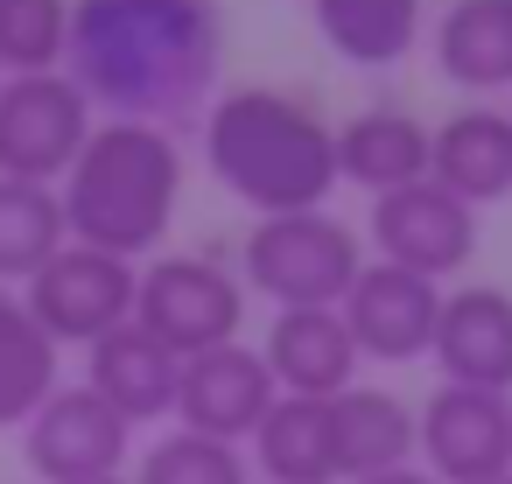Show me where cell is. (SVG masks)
<instances>
[{
    "mask_svg": "<svg viewBox=\"0 0 512 484\" xmlns=\"http://www.w3.org/2000/svg\"><path fill=\"white\" fill-rule=\"evenodd\" d=\"M225 8L218 0H71L64 71L99 120L183 127L218 99Z\"/></svg>",
    "mask_w": 512,
    "mask_h": 484,
    "instance_id": "obj_1",
    "label": "cell"
},
{
    "mask_svg": "<svg viewBox=\"0 0 512 484\" xmlns=\"http://www.w3.org/2000/svg\"><path fill=\"white\" fill-rule=\"evenodd\" d=\"M197 141H204V169L253 218L323 211V197L337 190V120H323V106L302 92L232 85L204 106Z\"/></svg>",
    "mask_w": 512,
    "mask_h": 484,
    "instance_id": "obj_2",
    "label": "cell"
},
{
    "mask_svg": "<svg viewBox=\"0 0 512 484\" xmlns=\"http://www.w3.org/2000/svg\"><path fill=\"white\" fill-rule=\"evenodd\" d=\"M71 246L134 260L155 253L183 204V141L148 120H99L71 176L57 183Z\"/></svg>",
    "mask_w": 512,
    "mask_h": 484,
    "instance_id": "obj_3",
    "label": "cell"
},
{
    "mask_svg": "<svg viewBox=\"0 0 512 484\" xmlns=\"http://www.w3.org/2000/svg\"><path fill=\"white\" fill-rule=\"evenodd\" d=\"M358 274H365V239L330 204L288 211V218H253V232L239 246L246 295H267L274 309H337Z\"/></svg>",
    "mask_w": 512,
    "mask_h": 484,
    "instance_id": "obj_4",
    "label": "cell"
},
{
    "mask_svg": "<svg viewBox=\"0 0 512 484\" xmlns=\"http://www.w3.org/2000/svg\"><path fill=\"white\" fill-rule=\"evenodd\" d=\"M134 323L148 337H162L176 358L239 344V330H246V281L225 260H211V253H162V260L141 267Z\"/></svg>",
    "mask_w": 512,
    "mask_h": 484,
    "instance_id": "obj_5",
    "label": "cell"
},
{
    "mask_svg": "<svg viewBox=\"0 0 512 484\" xmlns=\"http://www.w3.org/2000/svg\"><path fill=\"white\" fill-rule=\"evenodd\" d=\"M99 127V106L78 92L71 71H36L0 85V176L15 183H64Z\"/></svg>",
    "mask_w": 512,
    "mask_h": 484,
    "instance_id": "obj_6",
    "label": "cell"
},
{
    "mask_svg": "<svg viewBox=\"0 0 512 484\" xmlns=\"http://www.w3.org/2000/svg\"><path fill=\"white\" fill-rule=\"evenodd\" d=\"M414 463L435 484H491L512 470V393L435 386L414 407Z\"/></svg>",
    "mask_w": 512,
    "mask_h": 484,
    "instance_id": "obj_7",
    "label": "cell"
},
{
    "mask_svg": "<svg viewBox=\"0 0 512 484\" xmlns=\"http://www.w3.org/2000/svg\"><path fill=\"white\" fill-rule=\"evenodd\" d=\"M134 288H141V267L134 260H113V253H92V246H64L29 288V316L50 330V344H78L92 351L99 337H113L120 323H134Z\"/></svg>",
    "mask_w": 512,
    "mask_h": 484,
    "instance_id": "obj_8",
    "label": "cell"
},
{
    "mask_svg": "<svg viewBox=\"0 0 512 484\" xmlns=\"http://www.w3.org/2000/svg\"><path fill=\"white\" fill-rule=\"evenodd\" d=\"M365 239H372V260L407 267V274H428V281H449L477 253V211L463 197H449L435 176H421L407 190L372 197Z\"/></svg>",
    "mask_w": 512,
    "mask_h": 484,
    "instance_id": "obj_9",
    "label": "cell"
},
{
    "mask_svg": "<svg viewBox=\"0 0 512 484\" xmlns=\"http://www.w3.org/2000/svg\"><path fill=\"white\" fill-rule=\"evenodd\" d=\"M127 449H134V421L113 414L85 379L78 386H57L29 414V428H22V456H29V470L43 484H99V477H120Z\"/></svg>",
    "mask_w": 512,
    "mask_h": 484,
    "instance_id": "obj_10",
    "label": "cell"
},
{
    "mask_svg": "<svg viewBox=\"0 0 512 484\" xmlns=\"http://www.w3.org/2000/svg\"><path fill=\"white\" fill-rule=\"evenodd\" d=\"M337 316H344L358 358H372V365H414V358L435 351L442 281L386 267V260H365V274L351 281V295L337 302Z\"/></svg>",
    "mask_w": 512,
    "mask_h": 484,
    "instance_id": "obj_11",
    "label": "cell"
},
{
    "mask_svg": "<svg viewBox=\"0 0 512 484\" xmlns=\"http://www.w3.org/2000/svg\"><path fill=\"white\" fill-rule=\"evenodd\" d=\"M281 386L267 372V358L253 344H218V351H197L183 358V386H176V428H197L211 442H232L246 449L260 435V421L274 414Z\"/></svg>",
    "mask_w": 512,
    "mask_h": 484,
    "instance_id": "obj_12",
    "label": "cell"
},
{
    "mask_svg": "<svg viewBox=\"0 0 512 484\" xmlns=\"http://www.w3.org/2000/svg\"><path fill=\"white\" fill-rule=\"evenodd\" d=\"M449 386H484V393H512V295L505 288H449L442 295V323H435V351Z\"/></svg>",
    "mask_w": 512,
    "mask_h": 484,
    "instance_id": "obj_13",
    "label": "cell"
},
{
    "mask_svg": "<svg viewBox=\"0 0 512 484\" xmlns=\"http://www.w3.org/2000/svg\"><path fill=\"white\" fill-rule=\"evenodd\" d=\"M260 358H267L274 386L302 393V400H337L344 386H358V365H365L337 309H274Z\"/></svg>",
    "mask_w": 512,
    "mask_h": 484,
    "instance_id": "obj_14",
    "label": "cell"
},
{
    "mask_svg": "<svg viewBox=\"0 0 512 484\" xmlns=\"http://www.w3.org/2000/svg\"><path fill=\"white\" fill-rule=\"evenodd\" d=\"M85 386L113 407V414H127L134 428L141 421H176V386H183V358L162 344V337H148L141 323H120L113 337H99L92 351H85Z\"/></svg>",
    "mask_w": 512,
    "mask_h": 484,
    "instance_id": "obj_15",
    "label": "cell"
},
{
    "mask_svg": "<svg viewBox=\"0 0 512 484\" xmlns=\"http://www.w3.org/2000/svg\"><path fill=\"white\" fill-rule=\"evenodd\" d=\"M428 155L435 127H421L407 106H358L351 120H337V183H358L365 197L421 183Z\"/></svg>",
    "mask_w": 512,
    "mask_h": 484,
    "instance_id": "obj_16",
    "label": "cell"
},
{
    "mask_svg": "<svg viewBox=\"0 0 512 484\" xmlns=\"http://www.w3.org/2000/svg\"><path fill=\"white\" fill-rule=\"evenodd\" d=\"M428 176H435L449 197H463L470 211L505 204V197H512V113H498V106H484V99L463 106V113H449V120L435 127Z\"/></svg>",
    "mask_w": 512,
    "mask_h": 484,
    "instance_id": "obj_17",
    "label": "cell"
},
{
    "mask_svg": "<svg viewBox=\"0 0 512 484\" xmlns=\"http://www.w3.org/2000/svg\"><path fill=\"white\" fill-rule=\"evenodd\" d=\"M330 435H337V484L379 477L414 463V407L386 386H344L330 400Z\"/></svg>",
    "mask_w": 512,
    "mask_h": 484,
    "instance_id": "obj_18",
    "label": "cell"
},
{
    "mask_svg": "<svg viewBox=\"0 0 512 484\" xmlns=\"http://www.w3.org/2000/svg\"><path fill=\"white\" fill-rule=\"evenodd\" d=\"M246 463L260 484H337V435H330V400L281 393L260 435L246 442Z\"/></svg>",
    "mask_w": 512,
    "mask_h": 484,
    "instance_id": "obj_19",
    "label": "cell"
},
{
    "mask_svg": "<svg viewBox=\"0 0 512 484\" xmlns=\"http://www.w3.org/2000/svg\"><path fill=\"white\" fill-rule=\"evenodd\" d=\"M309 15H316V36L330 57H344L358 71H386L421 43L428 0H309Z\"/></svg>",
    "mask_w": 512,
    "mask_h": 484,
    "instance_id": "obj_20",
    "label": "cell"
},
{
    "mask_svg": "<svg viewBox=\"0 0 512 484\" xmlns=\"http://www.w3.org/2000/svg\"><path fill=\"white\" fill-rule=\"evenodd\" d=\"M435 64L463 92H505L512 85V0H449L435 22Z\"/></svg>",
    "mask_w": 512,
    "mask_h": 484,
    "instance_id": "obj_21",
    "label": "cell"
},
{
    "mask_svg": "<svg viewBox=\"0 0 512 484\" xmlns=\"http://www.w3.org/2000/svg\"><path fill=\"white\" fill-rule=\"evenodd\" d=\"M64 379H57V344H50V330L29 316V302H22V288H8L0 281V428H29V414L57 393Z\"/></svg>",
    "mask_w": 512,
    "mask_h": 484,
    "instance_id": "obj_22",
    "label": "cell"
},
{
    "mask_svg": "<svg viewBox=\"0 0 512 484\" xmlns=\"http://www.w3.org/2000/svg\"><path fill=\"white\" fill-rule=\"evenodd\" d=\"M64 246H71L64 197H57L50 183L0 176V281H8V288H29Z\"/></svg>",
    "mask_w": 512,
    "mask_h": 484,
    "instance_id": "obj_23",
    "label": "cell"
},
{
    "mask_svg": "<svg viewBox=\"0 0 512 484\" xmlns=\"http://www.w3.org/2000/svg\"><path fill=\"white\" fill-rule=\"evenodd\" d=\"M127 484H253V463L232 442H211L197 428H169L141 449Z\"/></svg>",
    "mask_w": 512,
    "mask_h": 484,
    "instance_id": "obj_24",
    "label": "cell"
},
{
    "mask_svg": "<svg viewBox=\"0 0 512 484\" xmlns=\"http://www.w3.org/2000/svg\"><path fill=\"white\" fill-rule=\"evenodd\" d=\"M71 50V0H0V71L36 78L64 71Z\"/></svg>",
    "mask_w": 512,
    "mask_h": 484,
    "instance_id": "obj_25",
    "label": "cell"
},
{
    "mask_svg": "<svg viewBox=\"0 0 512 484\" xmlns=\"http://www.w3.org/2000/svg\"><path fill=\"white\" fill-rule=\"evenodd\" d=\"M358 484H435L421 463H400V470H379V477H358Z\"/></svg>",
    "mask_w": 512,
    "mask_h": 484,
    "instance_id": "obj_26",
    "label": "cell"
},
{
    "mask_svg": "<svg viewBox=\"0 0 512 484\" xmlns=\"http://www.w3.org/2000/svg\"><path fill=\"white\" fill-rule=\"evenodd\" d=\"M99 484H127V477H99Z\"/></svg>",
    "mask_w": 512,
    "mask_h": 484,
    "instance_id": "obj_27",
    "label": "cell"
},
{
    "mask_svg": "<svg viewBox=\"0 0 512 484\" xmlns=\"http://www.w3.org/2000/svg\"><path fill=\"white\" fill-rule=\"evenodd\" d=\"M491 484H512V470H505V477H491Z\"/></svg>",
    "mask_w": 512,
    "mask_h": 484,
    "instance_id": "obj_28",
    "label": "cell"
},
{
    "mask_svg": "<svg viewBox=\"0 0 512 484\" xmlns=\"http://www.w3.org/2000/svg\"><path fill=\"white\" fill-rule=\"evenodd\" d=\"M0 85H8V71H0Z\"/></svg>",
    "mask_w": 512,
    "mask_h": 484,
    "instance_id": "obj_29",
    "label": "cell"
},
{
    "mask_svg": "<svg viewBox=\"0 0 512 484\" xmlns=\"http://www.w3.org/2000/svg\"><path fill=\"white\" fill-rule=\"evenodd\" d=\"M253 484H260V477H253Z\"/></svg>",
    "mask_w": 512,
    "mask_h": 484,
    "instance_id": "obj_30",
    "label": "cell"
}]
</instances>
